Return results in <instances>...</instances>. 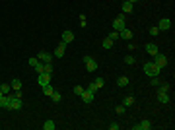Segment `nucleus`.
I'll return each instance as SVG.
<instances>
[{
	"mask_svg": "<svg viewBox=\"0 0 175 130\" xmlns=\"http://www.w3.org/2000/svg\"><path fill=\"white\" fill-rule=\"evenodd\" d=\"M37 82H39V85H47L51 84V74H47V72H43V74H39V78H37Z\"/></svg>",
	"mask_w": 175,
	"mask_h": 130,
	"instance_id": "nucleus-6",
	"label": "nucleus"
},
{
	"mask_svg": "<svg viewBox=\"0 0 175 130\" xmlns=\"http://www.w3.org/2000/svg\"><path fill=\"white\" fill-rule=\"evenodd\" d=\"M93 85H95V89H101L103 85H105V80L103 78H95L93 80Z\"/></svg>",
	"mask_w": 175,
	"mask_h": 130,
	"instance_id": "nucleus-22",
	"label": "nucleus"
},
{
	"mask_svg": "<svg viewBox=\"0 0 175 130\" xmlns=\"http://www.w3.org/2000/svg\"><path fill=\"white\" fill-rule=\"evenodd\" d=\"M51 99H53V103H60V99H62V95H60L59 91H53V95H51Z\"/></svg>",
	"mask_w": 175,
	"mask_h": 130,
	"instance_id": "nucleus-24",
	"label": "nucleus"
},
{
	"mask_svg": "<svg viewBox=\"0 0 175 130\" xmlns=\"http://www.w3.org/2000/svg\"><path fill=\"white\" fill-rule=\"evenodd\" d=\"M10 89H12V85H10V84H0V91L4 93V95H6V93H10Z\"/></svg>",
	"mask_w": 175,
	"mask_h": 130,
	"instance_id": "nucleus-26",
	"label": "nucleus"
},
{
	"mask_svg": "<svg viewBox=\"0 0 175 130\" xmlns=\"http://www.w3.org/2000/svg\"><path fill=\"white\" fill-rule=\"evenodd\" d=\"M88 89H92V91H93V93H95V91H97V89H95V85H93V82H92V84H90V85H88Z\"/></svg>",
	"mask_w": 175,
	"mask_h": 130,
	"instance_id": "nucleus-38",
	"label": "nucleus"
},
{
	"mask_svg": "<svg viewBox=\"0 0 175 130\" xmlns=\"http://www.w3.org/2000/svg\"><path fill=\"white\" fill-rule=\"evenodd\" d=\"M45 72H47V74H53V64H51V62H47V64H45Z\"/></svg>",
	"mask_w": 175,
	"mask_h": 130,
	"instance_id": "nucleus-33",
	"label": "nucleus"
},
{
	"mask_svg": "<svg viewBox=\"0 0 175 130\" xmlns=\"http://www.w3.org/2000/svg\"><path fill=\"white\" fill-rule=\"evenodd\" d=\"M160 72H161V68L156 64V62H144V74L146 76H160Z\"/></svg>",
	"mask_w": 175,
	"mask_h": 130,
	"instance_id": "nucleus-1",
	"label": "nucleus"
},
{
	"mask_svg": "<svg viewBox=\"0 0 175 130\" xmlns=\"http://www.w3.org/2000/svg\"><path fill=\"white\" fill-rule=\"evenodd\" d=\"M8 105H10V93H6V95L0 97V107H2V109H8Z\"/></svg>",
	"mask_w": 175,
	"mask_h": 130,
	"instance_id": "nucleus-16",
	"label": "nucleus"
},
{
	"mask_svg": "<svg viewBox=\"0 0 175 130\" xmlns=\"http://www.w3.org/2000/svg\"><path fill=\"white\" fill-rule=\"evenodd\" d=\"M64 52H66V43H60V45L55 49L53 56H56V58H62V56H64Z\"/></svg>",
	"mask_w": 175,
	"mask_h": 130,
	"instance_id": "nucleus-7",
	"label": "nucleus"
},
{
	"mask_svg": "<svg viewBox=\"0 0 175 130\" xmlns=\"http://www.w3.org/2000/svg\"><path fill=\"white\" fill-rule=\"evenodd\" d=\"M33 68H35V72H37V74H43V72H45V64H43L41 60L37 62V64L33 66Z\"/></svg>",
	"mask_w": 175,
	"mask_h": 130,
	"instance_id": "nucleus-23",
	"label": "nucleus"
},
{
	"mask_svg": "<svg viewBox=\"0 0 175 130\" xmlns=\"http://www.w3.org/2000/svg\"><path fill=\"white\" fill-rule=\"evenodd\" d=\"M82 91H84L82 85H74V93H76V95H82Z\"/></svg>",
	"mask_w": 175,
	"mask_h": 130,
	"instance_id": "nucleus-32",
	"label": "nucleus"
},
{
	"mask_svg": "<svg viewBox=\"0 0 175 130\" xmlns=\"http://www.w3.org/2000/svg\"><path fill=\"white\" fill-rule=\"evenodd\" d=\"M109 128H111V130H119V124H117V122H111Z\"/></svg>",
	"mask_w": 175,
	"mask_h": 130,
	"instance_id": "nucleus-37",
	"label": "nucleus"
},
{
	"mask_svg": "<svg viewBox=\"0 0 175 130\" xmlns=\"http://www.w3.org/2000/svg\"><path fill=\"white\" fill-rule=\"evenodd\" d=\"M113 29H115V31H121V29H124V16H119V18L113 19Z\"/></svg>",
	"mask_w": 175,
	"mask_h": 130,
	"instance_id": "nucleus-5",
	"label": "nucleus"
},
{
	"mask_svg": "<svg viewBox=\"0 0 175 130\" xmlns=\"http://www.w3.org/2000/svg\"><path fill=\"white\" fill-rule=\"evenodd\" d=\"M150 84H152V85H160V78H158V76H152Z\"/></svg>",
	"mask_w": 175,
	"mask_h": 130,
	"instance_id": "nucleus-34",
	"label": "nucleus"
},
{
	"mask_svg": "<svg viewBox=\"0 0 175 130\" xmlns=\"http://www.w3.org/2000/svg\"><path fill=\"white\" fill-rule=\"evenodd\" d=\"M148 33H150V35H158V33H160V29H158V25H154V27L148 29Z\"/></svg>",
	"mask_w": 175,
	"mask_h": 130,
	"instance_id": "nucleus-30",
	"label": "nucleus"
},
{
	"mask_svg": "<svg viewBox=\"0 0 175 130\" xmlns=\"http://www.w3.org/2000/svg\"><path fill=\"white\" fill-rule=\"evenodd\" d=\"M53 91H55V88H53L51 84H47V85H43V93H45L47 97H51V95H53Z\"/></svg>",
	"mask_w": 175,
	"mask_h": 130,
	"instance_id": "nucleus-19",
	"label": "nucleus"
},
{
	"mask_svg": "<svg viewBox=\"0 0 175 130\" xmlns=\"http://www.w3.org/2000/svg\"><path fill=\"white\" fill-rule=\"evenodd\" d=\"M134 62H136V60H134L132 55H127V56H124V64H134Z\"/></svg>",
	"mask_w": 175,
	"mask_h": 130,
	"instance_id": "nucleus-28",
	"label": "nucleus"
},
{
	"mask_svg": "<svg viewBox=\"0 0 175 130\" xmlns=\"http://www.w3.org/2000/svg\"><path fill=\"white\" fill-rule=\"evenodd\" d=\"M115 111H117V115H123V113L127 111V107H124V105H119V107H115Z\"/></svg>",
	"mask_w": 175,
	"mask_h": 130,
	"instance_id": "nucleus-31",
	"label": "nucleus"
},
{
	"mask_svg": "<svg viewBox=\"0 0 175 130\" xmlns=\"http://www.w3.org/2000/svg\"><path fill=\"white\" fill-rule=\"evenodd\" d=\"M123 105H124V107H132V105H134V97H132V95H127L124 101H123Z\"/></svg>",
	"mask_w": 175,
	"mask_h": 130,
	"instance_id": "nucleus-21",
	"label": "nucleus"
},
{
	"mask_svg": "<svg viewBox=\"0 0 175 130\" xmlns=\"http://www.w3.org/2000/svg\"><path fill=\"white\" fill-rule=\"evenodd\" d=\"M158 101H160L161 105H167V103H169V95H167V93H160V91H158Z\"/></svg>",
	"mask_w": 175,
	"mask_h": 130,
	"instance_id": "nucleus-17",
	"label": "nucleus"
},
{
	"mask_svg": "<svg viewBox=\"0 0 175 130\" xmlns=\"http://www.w3.org/2000/svg\"><path fill=\"white\" fill-rule=\"evenodd\" d=\"M132 10H134V4H132V2H129V0H124V2H123V14H130Z\"/></svg>",
	"mask_w": 175,
	"mask_h": 130,
	"instance_id": "nucleus-15",
	"label": "nucleus"
},
{
	"mask_svg": "<svg viewBox=\"0 0 175 130\" xmlns=\"http://www.w3.org/2000/svg\"><path fill=\"white\" fill-rule=\"evenodd\" d=\"M23 107L22 97H16L14 93H10V105H8V111H20Z\"/></svg>",
	"mask_w": 175,
	"mask_h": 130,
	"instance_id": "nucleus-2",
	"label": "nucleus"
},
{
	"mask_svg": "<svg viewBox=\"0 0 175 130\" xmlns=\"http://www.w3.org/2000/svg\"><path fill=\"white\" fill-rule=\"evenodd\" d=\"M72 41H74V33L72 31H62V43L68 45V43H72Z\"/></svg>",
	"mask_w": 175,
	"mask_h": 130,
	"instance_id": "nucleus-14",
	"label": "nucleus"
},
{
	"mask_svg": "<svg viewBox=\"0 0 175 130\" xmlns=\"http://www.w3.org/2000/svg\"><path fill=\"white\" fill-rule=\"evenodd\" d=\"M10 85H12V89H14V91H20V89H22V80L14 78L12 82H10Z\"/></svg>",
	"mask_w": 175,
	"mask_h": 130,
	"instance_id": "nucleus-18",
	"label": "nucleus"
},
{
	"mask_svg": "<svg viewBox=\"0 0 175 130\" xmlns=\"http://www.w3.org/2000/svg\"><path fill=\"white\" fill-rule=\"evenodd\" d=\"M37 58H39L43 64H47V62H51V60H53V55H51V52H47V51H41L39 55H37Z\"/></svg>",
	"mask_w": 175,
	"mask_h": 130,
	"instance_id": "nucleus-8",
	"label": "nucleus"
},
{
	"mask_svg": "<svg viewBox=\"0 0 175 130\" xmlns=\"http://www.w3.org/2000/svg\"><path fill=\"white\" fill-rule=\"evenodd\" d=\"M167 91H169V85H161L160 88V93H167Z\"/></svg>",
	"mask_w": 175,
	"mask_h": 130,
	"instance_id": "nucleus-35",
	"label": "nucleus"
},
{
	"mask_svg": "<svg viewBox=\"0 0 175 130\" xmlns=\"http://www.w3.org/2000/svg\"><path fill=\"white\" fill-rule=\"evenodd\" d=\"M80 97H82V101L86 103V105H90V103L93 101V91H92V89H88V88H84V91H82Z\"/></svg>",
	"mask_w": 175,
	"mask_h": 130,
	"instance_id": "nucleus-4",
	"label": "nucleus"
},
{
	"mask_svg": "<svg viewBox=\"0 0 175 130\" xmlns=\"http://www.w3.org/2000/svg\"><path fill=\"white\" fill-rule=\"evenodd\" d=\"M146 52H148V55H152V56H156L158 52H160V49H158L154 43H148V45H146Z\"/></svg>",
	"mask_w": 175,
	"mask_h": 130,
	"instance_id": "nucleus-13",
	"label": "nucleus"
},
{
	"mask_svg": "<svg viewBox=\"0 0 175 130\" xmlns=\"http://www.w3.org/2000/svg\"><path fill=\"white\" fill-rule=\"evenodd\" d=\"M84 62H86V70L88 72H95L97 70V62L93 60L92 56H84Z\"/></svg>",
	"mask_w": 175,
	"mask_h": 130,
	"instance_id": "nucleus-3",
	"label": "nucleus"
},
{
	"mask_svg": "<svg viewBox=\"0 0 175 130\" xmlns=\"http://www.w3.org/2000/svg\"><path fill=\"white\" fill-rule=\"evenodd\" d=\"M119 37H121V39H127V41H130V39H132V31L124 27V29H121V31H119Z\"/></svg>",
	"mask_w": 175,
	"mask_h": 130,
	"instance_id": "nucleus-11",
	"label": "nucleus"
},
{
	"mask_svg": "<svg viewBox=\"0 0 175 130\" xmlns=\"http://www.w3.org/2000/svg\"><path fill=\"white\" fill-rule=\"evenodd\" d=\"M109 39H111L113 43H115L117 39H119V31H111V33H109Z\"/></svg>",
	"mask_w": 175,
	"mask_h": 130,
	"instance_id": "nucleus-29",
	"label": "nucleus"
},
{
	"mask_svg": "<svg viewBox=\"0 0 175 130\" xmlns=\"http://www.w3.org/2000/svg\"><path fill=\"white\" fill-rule=\"evenodd\" d=\"M150 128H152V122L146 121V119H144V121H140V124L134 126V130H150Z\"/></svg>",
	"mask_w": 175,
	"mask_h": 130,
	"instance_id": "nucleus-10",
	"label": "nucleus"
},
{
	"mask_svg": "<svg viewBox=\"0 0 175 130\" xmlns=\"http://www.w3.org/2000/svg\"><path fill=\"white\" fill-rule=\"evenodd\" d=\"M129 2H132V4H134V2H138V0H129Z\"/></svg>",
	"mask_w": 175,
	"mask_h": 130,
	"instance_id": "nucleus-39",
	"label": "nucleus"
},
{
	"mask_svg": "<svg viewBox=\"0 0 175 130\" xmlns=\"http://www.w3.org/2000/svg\"><path fill=\"white\" fill-rule=\"evenodd\" d=\"M117 85H121V88H127V85H129V78H127V76H121V78L117 80Z\"/></svg>",
	"mask_w": 175,
	"mask_h": 130,
	"instance_id": "nucleus-20",
	"label": "nucleus"
},
{
	"mask_svg": "<svg viewBox=\"0 0 175 130\" xmlns=\"http://www.w3.org/2000/svg\"><path fill=\"white\" fill-rule=\"evenodd\" d=\"M169 27H171V22H169V19H167V18L160 19V23H158V29H160V31H161V29L166 31V29H169Z\"/></svg>",
	"mask_w": 175,
	"mask_h": 130,
	"instance_id": "nucleus-12",
	"label": "nucleus"
},
{
	"mask_svg": "<svg viewBox=\"0 0 175 130\" xmlns=\"http://www.w3.org/2000/svg\"><path fill=\"white\" fill-rule=\"evenodd\" d=\"M154 62H156L160 68H163V66L167 64V56H163V55H160V52H158V55L154 56Z\"/></svg>",
	"mask_w": 175,
	"mask_h": 130,
	"instance_id": "nucleus-9",
	"label": "nucleus"
},
{
	"mask_svg": "<svg viewBox=\"0 0 175 130\" xmlns=\"http://www.w3.org/2000/svg\"><path fill=\"white\" fill-rule=\"evenodd\" d=\"M2 95H4V93H2V91H0V97H2Z\"/></svg>",
	"mask_w": 175,
	"mask_h": 130,
	"instance_id": "nucleus-40",
	"label": "nucleus"
},
{
	"mask_svg": "<svg viewBox=\"0 0 175 130\" xmlns=\"http://www.w3.org/2000/svg\"><path fill=\"white\" fill-rule=\"evenodd\" d=\"M111 47H113V41H111L109 37H105L103 39V49H111Z\"/></svg>",
	"mask_w": 175,
	"mask_h": 130,
	"instance_id": "nucleus-27",
	"label": "nucleus"
},
{
	"mask_svg": "<svg viewBox=\"0 0 175 130\" xmlns=\"http://www.w3.org/2000/svg\"><path fill=\"white\" fill-rule=\"evenodd\" d=\"M37 62H39V58H37V56H35V58H29V66H35Z\"/></svg>",
	"mask_w": 175,
	"mask_h": 130,
	"instance_id": "nucleus-36",
	"label": "nucleus"
},
{
	"mask_svg": "<svg viewBox=\"0 0 175 130\" xmlns=\"http://www.w3.org/2000/svg\"><path fill=\"white\" fill-rule=\"evenodd\" d=\"M55 122H53V121H47L45 122V124H43V130H55Z\"/></svg>",
	"mask_w": 175,
	"mask_h": 130,
	"instance_id": "nucleus-25",
	"label": "nucleus"
}]
</instances>
